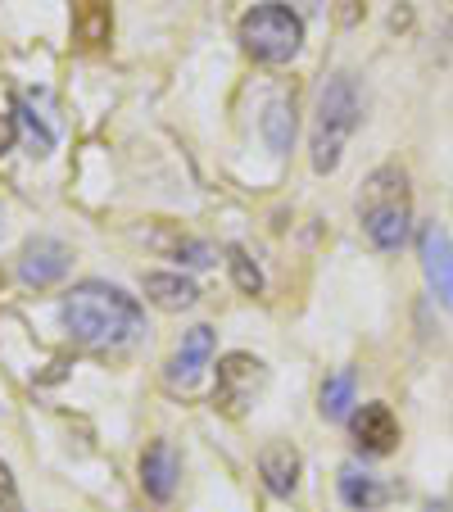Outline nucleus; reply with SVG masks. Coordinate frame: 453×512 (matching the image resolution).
Here are the masks:
<instances>
[{"label": "nucleus", "instance_id": "1", "mask_svg": "<svg viewBox=\"0 0 453 512\" xmlns=\"http://www.w3.org/2000/svg\"><path fill=\"white\" fill-rule=\"evenodd\" d=\"M59 318H64L68 336L87 349H118L141 336L145 327L141 304L127 290L105 286V281H82V286L68 290Z\"/></svg>", "mask_w": 453, "mask_h": 512}, {"label": "nucleus", "instance_id": "2", "mask_svg": "<svg viewBox=\"0 0 453 512\" xmlns=\"http://www.w3.org/2000/svg\"><path fill=\"white\" fill-rule=\"evenodd\" d=\"M358 218L376 250H399L408 241V182L399 168H376L358 195Z\"/></svg>", "mask_w": 453, "mask_h": 512}, {"label": "nucleus", "instance_id": "3", "mask_svg": "<svg viewBox=\"0 0 453 512\" xmlns=\"http://www.w3.org/2000/svg\"><path fill=\"white\" fill-rule=\"evenodd\" d=\"M358 91H354V78L349 73H336V78L322 87L318 96V123H313V168L318 173H331L345 155V141L354 136L358 127Z\"/></svg>", "mask_w": 453, "mask_h": 512}, {"label": "nucleus", "instance_id": "4", "mask_svg": "<svg viewBox=\"0 0 453 512\" xmlns=\"http://www.w3.org/2000/svg\"><path fill=\"white\" fill-rule=\"evenodd\" d=\"M299 41H304V23L290 5H254L241 19V46L250 50L259 64H286L299 55Z\"/></svg>", "mask_w": 453, "mask_h": 512}, {"label": "nucleus", "instance_id": "5", "mask_svg": "<svg viewBox=\"0 0 453 512\" xmlns=\"http://www.w3.org/2000/svg\"><path fill=\"white\" fill-rule=\"evenodd\" d=\"M263 381H268V372H263L259 358L250 354H227L218 363V390H213V404L222 408V413L241 417L245 408L254 404V395L263 390Z\"/></svg>", "mask_w": 453, "mask_h": 512}, {"label": "nucleus", "instance_id": "6", "mask_svg": "<svg viewBox=\"0 0 453 512\" xmlns=\"http://www.w3.org/2000/svg\"><path fill=\"white\" fill-rule=\"evenodd\" d=\"M422 272L431 281V295L440 304H453V241L440 223L422 227Z\"/></svg>", "mask_w": 453, "mask_h": 512}, {"label": "nucleus", "instance_id": "7", "mask_svg": "<svg viewBox=\"0 0 453 512\" xmlns=\"http://www.w3.org/2000/svg\"><path fill=\"white\" fill-rule=\"evenodd\" d=\"M68 245H59V241H50V236H37V241H28L23 245V259H19V277L28 281V286H55L59 277L68 272Z\"/></svg>", "mask_w": 453, "mask_h": 512}, {"label": "nucleus", "instance_id": "8", "mask_svg": "<svg viewBox=\"0 0 453 512\" xmlns=\"http://www.w3.org/2000/svg\"><path fill=\"white\" fill-rule=\"evenodd\" d=\"M177 476H182V463H177V449L168 440H155V445L141 454V485L155 503H168L177 490Z\"/></svg>", "mask_w": 453, "mask_h": 512}, {"label": "nucleus", "instance_id": "9", "mask_svg": "<svg viewBox=\"0 0 453 512\" xmlns=\"http://www.w3.org/2000/svg\"><path fill=\"white\" fill-rule=\"evenodd\" d=\"M213 358V331L209 327H191L182 340V349L173 354V363H168V386H182L191 390L195 381H200V372L209 368Z\"/></svg>", "mask_w": 453, "mask_h": 512}, {"label": "nucleus", "instance_id": "10", "mask_svg": "<svg viewBox=\"0 0 453 512\" xmlns=\"http://www.w3.org/2000/svg\"><path fill=\"white\" fill-rule=\"evenodd\" d=\"M354 440L363 454H390L399 440V422L386 404H363L354 413Z\"/></svg>", "mask_w": 453, "mask_h": 512}, {"label": "nucleus", "instance_id": "11", "mask_svg": "<svg viewBox=\"0 0 453 512\" xmlns=\"http://www.w3.org/2000/svg\"><path fill=\"white\" fill-rule=\"evenodd\" d=\"M259 476H263V485H268L272 494H295V485H299V454L290 445H263V454H259Z\"/></svg>", "mask_w": 453, "mask_h": 512}, {"label": "nucleus", "instance_id": "12", "mask_svg": "<svg viewBox=\"0 0 453 512\" xmlns=\"http://www.w3.org/2000/svg\"><path fill=\"white\" fill-rule=\"evenodd\" d=\"M340 499H345L349 508H358V512H372V508H381V503L390 499V485H381L376 476H367V472L345 467V472H340Z\"/></svg>", "mask_w": 453, "mask_h": 512}, {"label": "nucleus", "instance_id": "13", "mask_svg": "<svg viewBox=\"0 0 453 512\" xmlns=\"http://www.w3.org/2000/svg\"><path fill=\"white\" fill-rule=\"evenodd\" d=\"M145 295H150L159 309H191L200 290H195V281L177 277V272H150V277H145Z\"/></svg>", "mask_w": 453, "mask_h": 512}, {"label": "nucleus", "instance_id": "14", "mask_svg": "<svg viewBox=\"0 0 453 512\" xmlns=\"http://www.w3.org/2000/svg\"><path fill=\"white\" fill-rule=\"evenodd\" d=\"M263 136H268L272 155H286L290 141H295V105L290 100H272L268 114H263Z\"/></svg>", "mask_w": 453, "mask_h": 512}, {"label": "nucleus", "instance_id": "15", "mask_svg": "<svg viewBox=\"0 0 453 512\" xmlns=\"http://www.w3.org/2000/svg\"><path fill=\"white\" fill-rule=\"evenodd\" d=\"M354 404V372H336V377L322 386V413L327 417H345Z\"/></svg>", "mask_w": 453, "mask_h": 512}, {"label": "nucleus", "instance_id": "16", "mask_svg": "<svg viewBox=\"0 0 453 512\" xmlns=\"http://www.w3.org/2000/svg\"><path fill=\"white\" fill-rule=\"evenodd\" d=\"M19 127H23V136H28L32 155H50V150H55V132H50V127L41 123L37 109H32L28 100H19Z\"/></svg>", "mask_w": 453, "mask_h": 512}, {"label": "nucleus", "instance_id": "17", "mask_svg": "<svg viewBox=\"0 0 453 512\" xmlns=\"http://www.w3.org/2000/svg\"><path fill=\"white\" fill-rule=\"evenodd\" d=\"M227 263H232V281H236V286H241L245 295H259V290H263V272L254 268V259L241 250V245H232V250H227Z\"/></svg>", "mask_w": 453, "mask_h": 512}, {"label": "nucleus", "instance_id": "18", "mask_svg": "<svg viewBox=\"0 0 453 512\" xmlns=\"http://www.w3.org/2000/svg\"><path fill=\"white\" fill-rule=\"evenodd\" d=\"M0 503H5V512H23L19 490H14V476H10V467L5 463H0Z\"/></svg>", "mask_w": 453, "mask_h": 512}, {"label": "nucleus", "instance_id": "19", "mask_svg": "<svg viewBox=\"0 0 453 512\" xmlns=\"http://www.w3.org/2000/svg\"><path fill=\"white\" fill-rule=\"evenodd\" d=\"M14 136H19V123H14V114H0V155L14 145Z\"/></svg>", "mask_w": 453, "mask_h": 512}, {"label": "nucleus", "instance_id": "20", "mask_svg": "<svg viewBox=\"0 0 453 512\" xmlns=\"http://www.w3.org/2000/svg\"><path fill=\"white\" fill-rule=\"evenodd\" d=\"M426 512H449V508H444V503H431V508H426Z\"/></svg>", "mask_w": 453, "mask_h": 512}]
</instances>
